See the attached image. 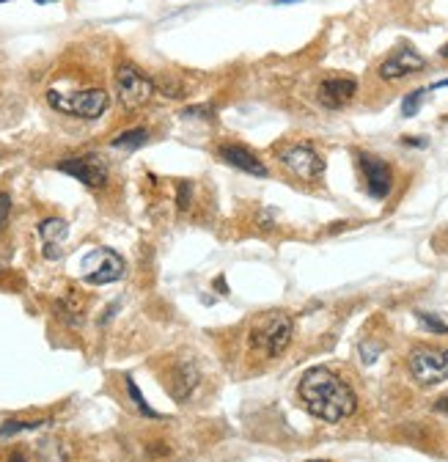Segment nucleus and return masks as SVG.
Returning a JSON list of instances; mask_svg holds the SVG:
<instances>
[{
	"label": "nucleus",
	"mask_w": 448,
	"mask_h": 462,
	"mask_svg": "<svg viewBox=\"0 0 448 462\" xmlns=\"http://www.w3.org/2000/svg\"><path fill=\"white\" fill-rule=\"evenodd\" d=\"M300 399L303 404L327 424H338L350 418L357 407L355 391L330 369L314 366L300 377Z\"/></svg>",
	"instance_id": "nucleus-1"
},
{
	"label": "nucleus",
	"mask_w": 448,
	"mask_h": 462,
	"mask_svg": "<svg viewBox=\"0 0 448 462\" xmlns=\"http://www.w3.org/2000/svg\"><path fill=\"white\" fill-rule=\"evenodd\" d=\"M291 333H294V322L286 314H267L261 317L253 330H251V347L261 350L267 358H278L291 341Z\"/></svg>",
	"instance_id": "nucleus-2"
},
{
	"label": "nucleus",
	"mask_w": 448,
	"mask_h": 462,
	"mask_svg": "<svg viewBox=\"0 0 448 462\" xmlns=\"http://www.w3.org/2000/svg\"><path fill=\"white\" fill-rule=\"evenodd\" d=\"M47 102L69 116H80V119H99L107 110V94L102 88H83L74 94H58V91H47Z\"/></svg>",
	"instance_id": "nucleus-3"
},
{
	"label": "nucleus",
	"mask_w": 448,
	"mask_h": 462,
	"mask_svg": "<svg viewBox=\"0 0 448 462\" xmlns=\"http://www.w3.org/2000/svg\"><path fill=\"white\" fill-rule=\"evenodd\" d=\"M116 94L127 110L143 107L154 94V80L146 77L135 64H121L116 69Z\"/></svg>",
	"instance_id": "nucleus-4"
},
{
	"label": "nucleus",
	"mask_w": 448,
	"mask_h": 462,
	"mask_svg": "<svg viewBox=\"0 0 448 462\" xmlns=\"http://www.w3.org/2000/svg\"><path fill=\"white\" fill-rule=\"evenodd\" d=\"M410 374L421 385H437L448 380V347L446 350H432V347H418L410 352Z\"/></svg>",
	"instance_id": "nucleus-5"
},
{
	"label": "nucleus",
	"mask_w": 448,
	"mask_h": 462,
	"mask_svg": "<svg viewBox=\"0 0 448 462\" xmlns=\"http://www.w3.org/2000/svg\"><path fill=\"white\" fill-rule=\"evenodd\" d=\"M278 160L286 165L289 173H294L303 182H317L324 171V160L311 143H289L278 152Z\"/></svg>",
	"instance_id": "nucleus-6"
},
{
	"label": "nucleus",
	"mask_w": 448,
	"mask_h": 462,
	"mask_svg": "<svg viewBox=\"0 0 448 462\" xmlns=\"http://www.w3.org/2000/svg\"><path fill=\"white\" fill-rule=\"evenodd\" d=\"M86 275L83 281L86 284H94V286H105V284H116L121 275H124V262L119 253H113L110 248H99L91 251V256H86Z\"/></svg>",
	"instance_id": "nucleus-7"
},
{
	"label": "nucleus",
	"mask_w": 448,
	"mask_h": 462,
	"mask_svg": "<svg viewBox=\"0 0 448 462\" xmlns=\"http://www.w3.org/2000/svg\"><path fill=\"white\" fill-rule=\"evenodd\" d=\"M357 160H360V171H363V176H366V190H369V196L377 198V201H383V198L390 196V187H393L390 165L385 163L383 157L369 154V152H360Z\"/></svg>",
	"instance_id": "nucleus-8"
},
{
	"label": "nucleus",
	"mask_w": 448,
	"mask_h": 462,
	"mask_svg": "<svg viewBox=\"0 0 448 462\" xmlns=\"http://www.w3.org/2000/svg\"><path fill=\"white\" fill-rule=\"evenodd\" d=\"M61 173H69V176H74L77 182H83L86 187H102L105 182H107V168L102 160H96V157H74V160H61V163L55 165Z\"/></svg>",
	"instance_id": "nucleus-9"
},
{
	"label": "nucleus",
	"mask_w": 448,
	"mask_h": 462,
	"mask_svg": "<svg viewBox=\"0 0 448 462\" xmlns=\"http://www.w3.org/2000/svg\"><path fill=\"white\" fill-rule=\"evenodd\" d=\"M218 154H220V160L225 165H231L237 171H245V173H253V176H267V165L261 163L251 149H245L242 143H220Z\"/></svg>",
	"instance_id": "nucleus-10"
},
{
	"label": "nucleus",
	"mask_w": 448,
	"mask_h": 462,
	"mask_svg": "<svg viewBox=\"0 0 448 462\" xmlns=\"http://www.w3.org/2000/svg\"><path fill=\"white\" fill-rule=\"evenodd\" d=\"M355 91H357L355 77H324L319 91H317V97H319V102L324 107L338 110V107H344L355 97Z\"/></svg>",
	"instance_id": "nucleus-11"
},
{
	"label": "nucleus",
	"mask_w": 448,
	"mask_h": 462,
	"mask_svg": "<svg viewBox=\"0 0 448 462\" xmlns=\"http://www.w3.org/2000/svg\"><path fill=\"white\" fill-rule=\"evenodd\" d=\"M198 385V369L190 361H179L171 366L168 371V394L173 396L176 402H187L190 394Z\"/></svg>",
	"instance_id": "nucleus-12"
},
{
	"label": "nucleus",
	"mask_w": 448,
	"mask_h": 462,
	"mask_svg": "<svg viewBox=\"0 0 448 462\" xmlns=\"http://www.w3.org/2000/svg\"><path fill=\"white\" fill-rule=\"evenodd\" d=\"M423 66H426L423 55H418L413 47H404V50L393 53V55L380 66V77H383V80H399V77L413 74V72L423 69Z\"/></svg>",
	"instance_id": "nucleus-13"
},
{
	"label": "nucleus",
	"mask_w": 448,
	"mask_h": 462,
	"mask_svg": "<svg viewBox=\"0 0 448 462\" xmlns=\"http://www.w3.org/2000/svg\"><path fill=\"white\" fill-rule=\"evenodd\" d=\"M64 218H47L39 223V237L44 239V256L47 259H61V239L66 237Z\"/></svg>",
	"instance_id": "nucleus-14"
},
{
	"label": "nucleus",
	"mask_w": 448,
	"mask_h": 462,
	"mask_svg": "<svg viewBox=\"0 0 448 462\" xmlns=\"http://www.w3.org/2000/svg\"><path fill=\"white\" fill-rule=\"evenodd\" d=\"M36 460L39 462H72V451L64 437L58 435H44L36 443Z\"/></svg>",
	"instance_id": "nucleus-15"
},
{
	"label": "nucleus",
	"mask_w": 448,
	"mask_h": 462,
	"mask_svg": "<svg viewBox=\"0 0 448 462\" xmlns=\"http://www.w3.org/2000/svg\"><path fill=\"white\" fill-rule=\"evenodd\" d=\"M146 140H149V132L135 127V130H127V132H121V135H116L110 143H113L116 149H138V146H143Z\"/></svg>",
	"instance_id": "nucleus-16"
},
{
	"label": "nucleus",
	"mask_w": 448,
	"mask_h": 462,
	"mask_svg": "<svg viewBox=\"0 0 448 462\" xmlns=\"http://www.w3.org/2000/svg\"><path fill=\"white\" fill-rule=\"evenodd\" d=\"M44 424H47V421H17V418H8V421L0 424V437H11V435H17V432L39 429V427H44Z\"/></svg>",
	"instance_id": "nucleus-17"
},
{
	"label": "nucleus",
	"mask_w": 448,
	"mask_h": 462,
	"mask_svg": "<svg viewBox=\"0 0 448 462\" xmlns=\"http://www.w3.org/2000/svg\"><path fill=\"white\" fill-rule=\"evenodd\" d=\"M127 394H129V399L135 402V407H138L143 416H149V418H160V413H154V410L146 404V399L140 396V391H138V385H135V380H132V377H127Z\"/></svg>",
	"instance_id": "nucleus-18"
},
{
	"label": "nucleus",
	"mask_w": 448,
	"mask_h": 462,
	"mask_svg": "<svg viewBox=\"0 0 448 462\" xmlns=\"http://www.w3.org/2000/svg\"><path fill=\"white\" fill-rule=\"evenodd\" d=\"M421 97H423V88H418L413 94H407L404 102H402V116H416L421 110Z\"/></svg>",
	"instance_id": "nucleus-19"
},
{
	"label": "nucleus",
	"mask_w": 448,
	"mask_h": 462,
	"mask_svg": "<svg viewBox=\"0 0 448 462\" xmlns=\"http://www.w3.org/2000/svg\"><path fill=\"white\" fill-rule=\"evenodd\" d=\"M190 198H192V185L190 182H179L176 185V206L185 212V209H190Z\"/></svg>",
	"instance_id": "nucleus-20"
},
{
	"label": "nucleus",
	"mask_w": 448,
	"mask_h": 462,
	"mask_svg": "<svg viewBox=\"0 0 448 462\" xmlns=\"http://www.w3.org/2000/svg\"><path fill=\"white\" fill-rule=\"evenodd\" d=\"M212 116H215L212 105H192L182 110V119H212Z\"/></svg>",
	"instance_id": "nucleus-21"
},
{
	"label": "nucleus",
	"mask_w": 448,
	"mask_h": 462,
	"mask_svg": "<svg viewBox=\"0 0 448 462\" xmlns=\"http://www.w3.org/2000/svg\"><path fill=\"white\" fill-rule=\"evenodd\" d=\"M418 319H421V325H423V328L432 330V333H443V336L448 333L446 322H440V319H437V317H432V314H418Z\"/></svg>",
	"instance_id": "nucleus-22"
},
{
	"label": "nucleus",
	"mask_w": 448,
	"mask_h": 462,
	"mask_svg": "<svg viewBox=\"0 0 448 462\" xmlns=\"http://www.w3.org/2000/svg\"><path fill=\"white\" fill-rule=\"evenodd\" d=\"M377 355H380V344H371V341H363L360 344V358H363V363H374Z\"/></svg>",
	"instance_id": "nucleus-23"
},
{
	"label": "nucleus",
	"mask_w": 448,
	"mask_h": 462,
	"mask_svg": "<svg viewBox=\"0 0 448 462\" xmlns=\"http://www.w3.org/2000/svg\"><path fill=\"white\" fill-rule=\"evenodd\" d=\"M8 215H11V196L8 193H0V229L6 226Z\"/></svg>",
	"instance_id": "nucleus-24"
},
{
	"label": "nucleus",
	"mask_w": 448,
	"mask_h": 462,
	"mask_svg": "<svg viewBox=\"0 0 448 462\" xmlns=\"http://www.w3.org/2000/svg\"><path fill=\"white\" fill-rule=\"evenodd\" d=\"M402 143H404V146H416V149H423V146H426V138H410V135H404V138H402Z\"/></svg>",
	"instance_id": "nucleus-25"
},
{
	"label": "nucleus",
	"mask_w": 448,
	"mask_h": 462,
	"mask_svg": "<svg viewBox=\"0 0 448 462\" xmlns=\"http://www.w3.org/2000/svg\"><path fill=\"white\" fill-rule=\"evenodd\" d=\"M435 410H437V413H443V416H448V394L440 396V399L435 402Z\"/></svg>",
	"instance_id": "nucleus-26"
},
{
	"label": "nucleus",
	"mask_w": 448,
	"mask_h": 462,
	"mask_svg": "<svg viewBox=\"0 0 448 462\" xmlns=\"http://www.w3.org/2000/svg\"><path fill=\"white\" fill-rule=\"evenodd\" d=\"M8 462H28V460H25V457H22V454H20V451H14V454H11V457H8Z\"/></svg>",
	"instance_id": "nucleus-27"
},
{
	"label": "nucleus",
	"mask_w": 448,
	"mask_h": 462,
	"mask_svg": "<svg viewBox=\"0 0 448 462\" xmlns=\"http://www.w3.org/2000/svg\"><path fill=\"white\" fill-rule=\"evenodd\" d=\"M432 88H448V80H440V83H432Z\"/></svg>",
	"instance_id": "nucleus-28"
},
{
	"label": "nucleus",
	"mask_w": 448,
	"mask_h": 462,
	"mask_svg": "<svg viewBox=\"0 0 448 462\" xmlns=\"http://www.w3.org/2000/svg\"><path fill=\"white\" fill-rule=\"evenodd\" d=\"M440 55H443V58H448V44H443V50H440Z\"/></svg>",
	"instance_id": "nucleus-29"
},
{
	"label": "nucleus",
	"mask_w": 448,
	"mask_h": 462,
	"mask_svg": "<svg viewBox=\"0 0 448 462\" xmlns=\"http://www.w3.org/2000/svg\"><path fill=\"white\" fill-rule=\"evenodd\" d=\"M36 3H55V0H36Z\"/></svg>",
	"instance_id": "nucleus-30"
},
{
	"label": "nucleus",
	"mask_w": 448,
	"mask_h": 462,
	"mask_svg": "<svg viewBox=\"0 0 448 462\" xmlns=\"http://www.w3.org/2000/svg\"><path fill=\"white\" fill-rule=\"evenodd\" d=\"M278 3H297V0H278Z\"/></svg>",
	"instance_id": "nucleus-31"
},
{
	"label": "nucleus",
	"mask_w": 448,
	"mask_h": 462,
	"mask_svg": "<svg viewBox=\"0 0 448 462\" xmlns=\"http://www.w3.org/2000/svg\"><path fill=\"white\" fill-rule=\"evenodd\" d=\"M308 462H327V460H308Z\"/></svg>",
	"instance_id": "nucleus-32"
},
{
	"label": "nucleus",
	"mask_w": 448,
	"mask_h": 462,
	"mask_svg": "<svg viewBox=\"0 0 448 462\" xmlns=\"http://www.w3.org/2000/svg\"><path fill=\"white\" fill-rule=\"evenodd\" d=\"M0 3H8V0H0Z\"/></svg>",
	"instance_id": "nucleus-33"
}]
</instances>
